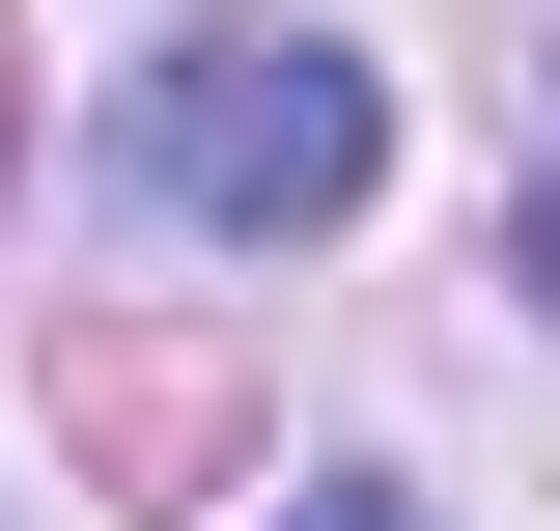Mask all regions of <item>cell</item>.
<instances>
[{
  "mask_svg": "<svg viewBox=\"0 0 560 531\" xmlns=\"http://www.w3.org/2000/svg\"><path fill=\"white\" fill-rule=\"evenodd\" d=\"M280 531H420V504H393V475H308V504H280Z\"/></svg>",
  "mask_w": 560,
  "mask_h": 531,
  "instance_id": "2",
  "label": "cell"
},
{
  "mask_svg": "<svg viewBox=\"0 0 560 531\" xmlns=\"http://www.w3.org/2000/svg\"><path fill=\"white\" fill-rule=\"evenodd\" d=\"M533 308H560V197H533Z\"/></svg>",
  "mask_w": 560,
  "mask_h": 531,
  "instance_id": "3",
  "label": "cell"
},
{
  "mask_svg": "<svg viewBox=\"0 0 560 531\" xmlns=\"http://www.w3.org/2000/svg\"><path fill=\"white\" fill-rule=\"evenodd\" d=\"M140 197L224 224V252H308V224H364V168H393V84L337 57V28H197V57H140Z\"/></svg>",
  "mask_w": 560,
  "mask_h": 531,
  "instance_id": "1",
  "label": "cell"
}]
</instances>
